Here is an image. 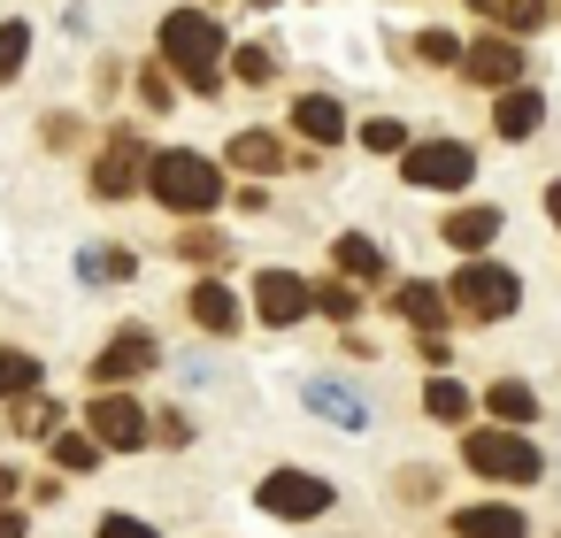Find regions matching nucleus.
<instances>
[{
	"label": "nucleus",
	"instance_id": "30",
	"mask_svg": "<svg viewBox=\"0 0 561 538\" xmlns=\"http://www.w3.org/2000/svg\"><path fill=\"white\" fill-rule=\"evenodd\" d=\"M178 247H185V254H193V262H216V254H224V231H185V239H178Z\"/></svg>",
	"mask_w": 561,
	"mask_h": 538
},
{
	"label": "nucleus",
	"instance_id": "27",
	"mask_svg": "<svg viewBox=\"0 0 561 538\" xmlns=\"http://www.w3.org/2000/svg\"><path fill=\"white\" fill-rule=\"evenodd\" d=\"M362 147H377V154H400V147H408V131H400L392 116H377V124H362Z\"/></svg>",
	"mask_w": 561,
	"mask_h": 538
},
{
	"label": "nucleus",
	"instance_id": "37",
	"mask_svg": "<svg viewBox=\"0 0 561 538\" xmlns=\"http://www.w3.org/2000/svg\"><path fill=\"white\" fill-rule=\"evenodd\" d=\"M546 208H553V224H561V178H553V185H546Z\"/></svg>",
	"mask_w": 561,
	"mask_h": 538
},
{
	"label": "nucleus",
	"instance_id": "32",
	"mask_svg": "<svg viewBox=\"0 0 561 538\" xmlns=\"http://www.w3.org/2000/svg\"><path fill=\"white\" fill-rule=\"evenodd\" d=\"M270 70H277V62H270V55H262V47H239V78H247V85H262V78H270Z\"/></svg>",
	"mask_w": 561,
	"mask_h": 538
},
{
	"label": "nucleus",
	"instance_id": "2",
	"mask_svg": "<svg viewBox=\"0 0 561 538\" xmlns=\"http://www.w3.org/2000/svg\"><path fill=\"white\" fill-rule=\"evenodd\" d=\"M147 185H154V201H162L170 216H208V208L224 201V170H216L208 154H193V147H162V154L147 162Z\"/></svg>",
	"mask_w": 561,
	"mask_h": 538
},
{
	"label": "nucleus",
	"instance_id": "17",
	"mask_svg": "<svg viewBox=\"0 0 561 538\" xmlns=\"http://www.w3.org/2000/svg\"><path fill=\"white\" fill-rule=\"evenodd\" d=\"M193 323L216 331V339H231V331H239V300H231V285H193Z\"/></svg>",
	"mask_w": 561,
	"mask_h": 538
},
{
	"label": "nucleus",
	"instance_id": "1",
	"mask_svg": "<svg viewBox=\"0 0 561 538\" xmlns=\"http://www.w3.org/2000/svg\"><path fill=\"white\" fill-rule=\"evenodd\" d=\"M162 62L208 101L216 85H224V24L216 16H201V9H178V16H162Z\"/></svg>",
	"mask_w": 561,
	"mask_h": 538
},
{
	"label": "nucleus",
	"instance_id": "25",
	"mask_svg": "<svg viewBox=\"0 0 561 538\" xmlns=\"http://www.w3.org/2000/svg\"><path fill=\"white\" fill-rule=\"evenodd\" d=\"M39 385V362L16 354V346H0V392H32Z\"/></svg>",
	"mask_w": 561,
	"mask_h": 538
},
{
	"label": "nucleus",
	"instance_id": "19",
	"mask_svg": "<svg viewBox=\"0 0 561 538\" xmlns=\"http://www.w3.org/2000/svg\"><path fill=\"white\" fill-rule=\"evenodd\" d=\"M469 9H477L484 24H500V32H530V24H546V0H469Z\"/></svg>",
	"mask_w": 561,
	"mask_h": 538
},
{
	"label": "nucleus",
	"instance_id": "10",
	"mask_svg": "<svg viewBox=\"0 0 561 538\" xmlns=\"http://www.w3.org/2000/svg\"><path fill=\"white\" fill-rule=\"evenodd\" d=\"M139 369H154V339H147L139 323H124V331L93 354V377H101V385H131Z\"/></svg>",
	"mask_w": 561,
	"mask_h": 538
},
{
	"label": "nucleus",
	"instance_id": "16",
	"mask_svg": "<svg viewBox=\"0 0 561 538\" xmlns=\"http://www.w3.org/2000/svg\"><path fill=\"white\" fill-rule=\"evenodd\" d=\"M293 124H300V139H316V147H331V139H346V116H339V101H323V93H308V101H293Z\"/></svg>",
	"mask_w": 561,
	"mask_h": 538
},
{
	"label": "nucleus",
	"instance_id": "12",
	"mask_svg": "<svg viewBox=\"0 0 561 538\" xmlns=\"http://www.w3.org/2000/svg\"><path fill=\"white\" fill-rule=\"evenodd\" d=\"M538 124H546V93L507 85V93H500V108H492V131H500V139H530Z\"/></svg>",
	"mask_w": 561,
	"mask_h": 538
},
{
	"label": "nucleus",
	"instance_id": "35",
	"mask_svg": "<svg viewBox=\"0 0 561 538\" xmlns=\"http://www.w3.org/2000/svg\"><path fill=\"white\" fill-rule=\"evenodd\" d=\"M16 423H24V431H47V400H32V392H24V408H16Z\"/></svg>",
	"mask_w": 561,
	"mask_h": 538
},
{
	"label": "nucleus",
	"instance_id": "29",
	"mask_svg": "<svg viewBox=\"0 0 561 538\" xmlns=\"http://www.w3.org/2000/svg\"><path fill=\"white\" fill-rule=\"evenodd\" d=\"M101 538H162V530L139 523V515H101Z\"/></svg>",
	"mask_w": 561,
	"mask_h": 538
},
{
	"label": "nucleus",
	"instance_id": "28",
	"mask_svg": "<svg viewBox=\"0 0 561 538\" xmlns=\"http://www.w3.org/2000/svg\"><path fill=\"white\" fill-rule=\"evenodd\" d=\"M55 461L62 469H93L101 461V438H55Z\"/></svg>",
	"mask_w": 561,
	"mask_h": 538
},
{
	"label": "nucleus",
	"instance_id": "15",
	"mask_svg": "<svg viewBox=\"0 0 561 538\" xmlns=\"http://www.w3.org/2000/svg\"><path fill=\"white\" fill-rule=\"evenodd\" d=\"M438 231H446V239H454L461 254H484V247L500 239V208H454V216H446Z\"/></svg>",
	"mask_w": 561,
	"mask_h": 538
},
{
	"label": "nucleus",
	"instance_id": "13",
	"mask_svg": "<svg viewBox=\"0 0 561 538\" xmlns=\"http://www.w3.org/2000/svg\"><path fill=\"white\" fill-rule=\"evenodd\" d=\"M300 400H308L323 423H339V431H362V423H369V408H362L346 385H331V377H308V385H300Z\"/></svg>",
	"mask_w": 561,
	"mask_h": 538
},
{
	"label": "nucleus",
	"instance_id": "36",
	"mask_svg": "<svg viewBox=\"0 0 561 538\" xmlns=\"http://www.w3.org/2000/svg\"><path fill=\"white\" fill-rule=\"evenodd\" d=\"M0 538H24V515L16 507H0Z\"/></svg>",
	"mask_w": 561,
	"mask_h": 538
},
{
	"label": "nucleus",
	"instance_id": "22",
	"mask_svg": "<svg viewBox=\"0 0 561 538\" xmlns=\"http://www.w3.org/2000/svg\"><path fill=\"white\" fill-rule=\"evenodd\" d=\"M446 308H454V300H446V293H431V285H408V293H400V316H408L415 331H431Z\"/></svg>",
	"mask_w": 561,
	"mask_h": 538
},
{
	"label": "nucleus",
	"instance_id": "6",
	"mask_svg": "<svg viewBox=\"0 0 561 538\" xmlns=\"http://www.w3.org/2000/svg\"><path fill=\"white\" fill-rule=\"evenodd\" d=\"M85 431L101 438V446H116V454H131V446H147V408L124 392V385H101L93 400H85Z\"/></svg>",
	"mask_w": 561,
	"mask_h": 538
},
{
	"label": "nucleus",
	"instance_id": "11",
	"mask_svg": "<svg viewBox=\"0 0 561 538\" xmlns=\"http://www.w3.org/2000/svg\"><path fill=\"white\" fill-rule=\"evenodd\" d=\"M461 78H469V85H515V78H523V47H515V39H477V47L461 55Z\"/></svg>",
	"mask_w": 561,
	"mask_h": 538
},
{
	"label": "nucleus",
	"instance_id": "34",
	"mask_svg": "<svg viewBox=\"0 0 561 538\" xmlns=\"http://www.w3.org/2000/svg\"><path fill=\"white\" fill-rule=\"evenodd\" d=\"M139 93H147V108H178V101H170V78H162V70H147V78H139Z\"/></svg>",
	"mask_w": 561,
	"mask_h": 538
},
{
	"label": "nucleus",
	"instance_id": "21",
	"mask_svg": "<svg viewBox=\"0 0 561 538\" xmlns=\"http://www.w3.org/2000/svg\"><path fill=\"white\" fill-rule=\"evenodd\" d=\"M331 262H339V270H346V277H362V285H369V277H377V270H385V254H377V247H369V239H362V231H346V239H339V247H331Z\"/></svg>",
	"mask_w": 561,
	"mask_h": 538
},
{
	"label": "nucleus",
	"instance_id": "5",
	"mask_svg": "<svg viewBox=\"0 0 561 538\" xmlns=\"http://www.w3.org/2000/svg\"><path fill=\"white\" fill-rule=\"evenodd\" d=\"M408 185H423V193H461L469 178H477V154L461 147V139H423V147H408Z\"/></svg>",
	"mask_w": 561,
	"mask_h": 538
},
{
	"label": "nucleus",
	"instance_id": "26",
	"mask_svg": "<svg viewBox=\"0 0 561 538\" xmlns=\"http://www.w3.org/2000/svg\"><path fill=\"white\" fill-rule=\"evenodd\" d=\"M131 270H139V262H131V254H124V247H93V254H85V277H101V285H108V277H116V285H124V277H131Z\"/></svg>",
	"mask_w": 561,
	"mask_h": 538
},
{
	"label": "nucleus",
	"instance_id": "24",
	"mask_svg": "<svg viewBox=\"0 0 561 538\" xmlns=\"http://www.w3.org/2000/svg\"><path fill=\"white\" fill-rule=\"evenodd\" d=\"M24 55H32V24H16V16H9V24H0V78H16V70H24Z\"/></svg>",
	"mask_w": 561,
	"mask_h": 538
},
{
	"label": "nucleus",
	"instance_id": "8",
	"mask_svg": "<svg viewBox=\"0 0 561 538\" xmlns=\"http://www.w3.org/2000/svg\"><path fill=\"white\" fill-rule=\"evenodd\" d=\"M308 308H316L308 277H293V270H262V277H254V316H262V323L285 331V323H300Z\"/></svg>",
	"mask_w": 561,
	"mask_h": 538
},
{
	"label": "nucleus",
	"instance_id": "33",
	"mask_svg": "<svg viewBox=\"0 0 561 538\" xmlns=\"http://www.w3.org/2000/svg\"><path fill=\"white\" fill-rule=\"evenodd\" d=\"M316 308H323V316H339V323H346V316H354V285H331V293H316Z\"/></svg>",
	"mask_w": 561,
	"mask_h": 538
},
{
	"label": "nucleus",
	"instance_id": "14",
	"mask_svg": "<svg viewBox=\"0 0 561 538\" xmlns=\"http://www.w3.org/2000/svg\"><path fill=\"white\" fill-rule=\"evenodd\" d=\"M231 162H239L247 178H277V170H293V154H285L277 131H239V139H231Z\"/></svg>",
	"mask_w": 561,
	"mask_h": 538
},
{
	"label": "nucleus",
	"instance_id": "4",
	"mask_svg": "<svg viewBox=\"0 0 561 538\" xmlns=\"http://www.w3.org/2000/svg\"><path fill=\"white\" fill-rule=\"evenodd\" d=\"M461 461H469L477 477H492V484H530V477L546 469L538 446L515 438V431H469V438H461Z\"/></svg>",
	"mask_w": 561,
	"mask_h": 538
},
{
	"label": "nucleus",
	"instance_id": "23",
	"mask_svg": "<svg viewBox=\"0 0 561 538\" xmlns=\"http://www.w3.org/2000/svg\"><path fill=\"white\" fill-rule=\"evenodd\" d=\"M423 415H431V423H461V415H469V392H461L454 377H438V385L423 392Z\"/></svg>",
	"mask_w": 561,
	"mask_h": 538
},
{
	"label": "nucleus",
	"instance_id": "18",
	"mask_svg": "<svg viewBox=\"0 0 561 538\" xmlns=\"http://www.w3.org/2000/svg\"><path fill=\"white\" fill-rule=\"evenodd\" d=\"M454 530H461V538H523L530 523H523L515 507H461V515H454Z\"/></svg>",
	"mask_w": 561,
	"mask_h": 538
},
{
	"label": "nucleus",
	"instance_id": "9",
	"mask_svg": "<svg viewBox=\"0 0 561 538\" xmlns=\"http://www.w3.org/2000/svg\"><path fill=\"white\" fill-rule=\"evenodd\" d=\"M147 162H154V154H139V139H124V131H116V139H108V154L93 162V193H101V201L139 193V185H147Z\"/></svg>",
	"mask_w": 561,
	"mask_h": 538
},
{
	"label": "nucleus",
	"instance_id": "3",
	"mask_svg": "<svg viewBox=\"0 0 561 538\" xmlns=\"http://www.w3.org/2000/svg\"><path fill=\"white\" fill-rule=\"evenodd\" d=\"M446 300H454L461 316H477V323H500V316H515L523 277H515V270H500V262H461V270H454V285H446Z\"/></svg>",
	"mask_w": 561,
	"mask_h": 538
},
{
	"label": "nucleus",
	"instance_id": "38",
	"mask_svg": "<svg viewBox=\"0 0 561 538\" xmlns=\"http://www.w3.org/2000/svg\"><path fill=\"white\" fill-rule=\"evenodd\" d=\"M9 492H16V469H0V500H9Z\"/></svg>",
	"mask_w": 561,
	"mask_h": 538
},
{
	"label": "nucleus",
	"instance_id": "7",
	"mask_svg": "<svg viewBox=\"0 0 561 538\" xmlns=\"http://www.w3.org/2000/svg\"><path fill=\"white\" fill-rule=\"evenodd\" d=\"M262 507H270V515H285V523H308V515H323V507H331V484H323V477H308V469H277V477H262Z\"/></svg>",
	"mask_w": 561,
	"mask_h": 538
},
{
	"label": "nucleus",
	"instance_id": "31",
	"mask_svg": "<svg viewBox=\"0 0 561 538\" xmlns=\"http://www.w3.org/2000/svg\"><path fill=\"white\" fill-rule=\"evenodd\" d=\"M423 62H461V47H454V32H423Z\"/></svg>",
	"mask_w": 561,
	"mask_h": 538
},
{
	"label": "nucleus",
	"instance_id": "20",
	"mask_svg": "<svg viewBox=\"0 0 561 538\" xmlns=\"http://www.w3.org/2000/svg\"><path fill=\"white\" fill-rule=\"evenodd\" d=\"M484 408H492L500 423H530V415H538V392H530V385H515V377H500V385L484 392Z\"/></svg>",
	"mask_w": 561,
	"mask_h": 538
}]
</instances>
